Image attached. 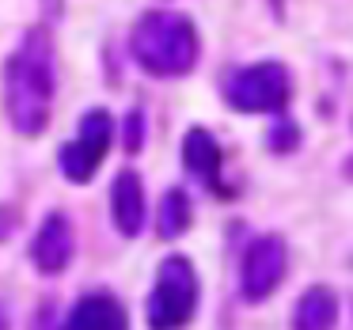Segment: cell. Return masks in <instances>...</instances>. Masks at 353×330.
<instances>
[{"label": "cell", "instance_id": "4fadbf2b", "mask_svg": "<svg viewBox=\"0 0 353 330\" xmlns=\"http://www.w3.org/2000/svg\"><path fill=\"white\" fill-rule=\"evenodd\" d=\"M266 145L274 148V152H292V148L300 145V130H296V122L292 118H281V122H274V130H270V137H266Z\"/></svg>", "mask_w": 353, "mask_h": 330}, {"label": "cell", "instance_id": "ba28073f", "mask_svg": "<svg viewBox=\"0 0 353 330\" xmlns=\"http://www.w3.org/2000/svg\"><path fill=\"white\" fill-rule=\"evenodd\" d=\"M57 330H130V315L114 292H88L69 307Z\"/></svg>", "mask_w": 353, "mask_h": 330}, {"label": "cell", "instance_id": "5b68a950", "mask_svg": "<svg viewBox=\"0 0 353 330\" xmlns=\"http://www.w3.org/2000/svg\"><path fill=\"white\" fill-rule=\"evenodd\" d=\"M285 269H289V247L281 236L266 231V236L251 239V247L243 251L239 262V292H243L247 304H262L270 300L285 281Z\"/></svg>", "mask_w": 353, "mask_h": 330}, {"label": "cell", "instance_id": "9a60e30c", "mask_svg": "<svg viewBox=\"0 0 353 330\" xmlns=\"http://www.w3.org/2000/svg\"><path fill=\"white\" fill-rule=\"evenodd\" d=\"M0 330H8V319H4V311H0Z\"/></svg>", "mask_w": 353, "mask_h": 330}, {"label": "cell", "instance_id": "30bf717a", "mask_svg": "<svg viewBox=\"0 0 353 330\" xmlns=\"http://www.w3.org/2000/svg\"><path fill=\"white\" fill-rule=\"evenodd\" d=\"M338 322V292L327 285H312L300 292L296 311H292V330H334Z\"/></svg>", "mask_w": 353, "mask_h": 330}, {"label": "cell", "instance_id": "52a82bcc", "mask_svg": "<svg viewBox=\"0 0 353 330\" xmlns=\"http://www.w3.org/2000/svg\"><path fill=\"white\" fill-rule=\"evenodd\" d=\"M72 251H77V239H72V224L65 213H50L46 220L39 224L31 239V266L46 277H57L65 266L72 262Z\"/></svg>", "mask_w": 353, "mask_h": 330}, {"label": "cell", "instance_id": "8fae6325", "mask_svg": "<svg viewBox=\"0 0 353 330\" xmlns=\"http://www.w3.org/2000/svg\"><path fill=\"white\" fill-rule=\"evenodd\" d=\"M183 167L190 171V175L205 178V183H216V171H221V145H216V137L209 130H201V125L186 130V137H183Z\"/></svg>", "mask_w": 353, "mask_h": 330}, {"label": "cell", "instance_id": "277c9868", "mask_svg": "<svg viewBox=\"0 0 353 330\" xmlns=\"http://www.w3.org/2000/svg\"><path fill=\"white\" fill-rule=\"evenodd\" d=\"M289 95H292V80L281 61L247 65V69L232 72L228 87H224V99L239 114H281Z\"/></svg>", "mask_w": 353, "mask_h": 330}, {"label": "cell", "instance_id": "6da1fadb", "mask_svg": "<svg viewBox=\"0 0 353 330\" xmlns=\"http://www.w3.org/2000/svg\"><path fill=\"white\" fill-rule=\"evenodd\" d=\"M54 42L46 31H31L23 46L4 61V114L19 137H39L54 110Z\"/></svg>", "mask_w": 353, "mask_h": 330}, {"label": "cell", "instance_id": "8992f818", "mask_svg": "<svg viewBox=\"0 0 353 330\" xmlns=\"http://www.w3.org/2000/svg\"><path fill=\"white\" fill-rule=\"evenodd\" d=\"M110 137H114V122H110L107 110H103V107L99 110H88V114L80 118L77 141L61 145V152H57L61 175L69 178V183H77V186L92 183V175L99 171V163L107 160Z\"/></svg>", "mask_w": 353, "mask_h": 330}, {"label": "cell", "instance_id": "7c38bea8", "mask_svg": "<svg viewBox=\"0 0 353 330\" xmlns=\"http://www.w3.org/2000/svg\"><path fill=\"white\" fill-rule=\"evenodd\" d=\"M194 220V209H190V198H186L183 190H168L160 198V216H156V231H160V239H179L186 228H190Z\"/></svg>", "mask_w": 353, "mask_h": 330}, {"label": "cell", "instance_id": "5bb4252c", "mask_svg": "<svg viewBox=\"0 0 353 330\" xmlns=\"http://www.w3.org/2000/svg\"><path fill=\"white\" fill-rule=\"evenodd\" d=\"M141 145H145V114L130 110L125 114V152H141Z\"/></svg>", "mask_w": 353, "mask_h": 330}, {"label": "cell", "instance_id": "3957f363", "mask_svg": "<svg viewBox=\"0 0 353 330\" xmlns=\"http://www.w3.org/2000/svg\"><path fill=\"white\" fill-rule=\"evenodd\" d=\"M201 285L198 269L186 254H168L156 269V285L145 304V322L148 330H186L198 315Z\"/></svg>", "mask_w": 353, "mask_h": 330}, {"label": "cell", "instance_id": "9c48e42d", "mask_svg": "<svg viewBox=\"0 0 353 330\" xmlns=\"http://www.w3.org/2000/svg\"><path fill=\"white\" fill-rule=\"evenodd\" d=\"M145 183H141L137 171H118L114 186H110V216H114V228L122 231L125 239H137L141 228H145Z\"/></svg>", "mask_w": 353, "mask_h": 330}, {"label": "cell", "instance_id": "7a4b0ae2", "mask_svg": "<svg viewBox=\"0 0 353 330\" xmlns=\"http://www.w3.org/2000/svg\"><path fill=\"white\" fill-rule=\"evenodd\" d=\"M133 57L152 76H186L198 65V31L179 12H148L133 27Z\"/></svg>", "mask_w": 353, "mask_h": 330}]
</instances>
